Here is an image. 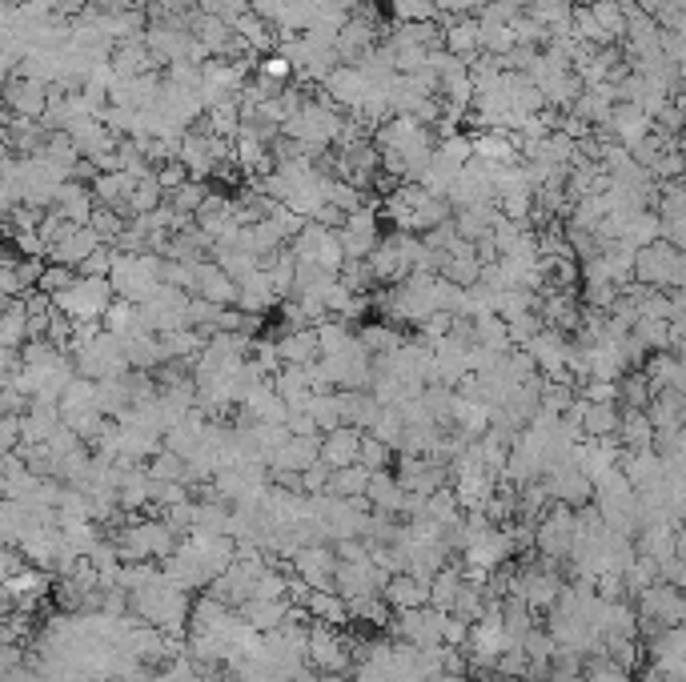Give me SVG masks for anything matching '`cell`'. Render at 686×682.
<instances>
[{"label": "cell", "instance_id": "1", "mask_svg": "<svg viewBox=\"0 0 686 682\" xmlns=\"http://www.w3.org/2000/svg\"><path fill=\"white\" fill-rule=\"evenodd\" d=\"M309 666L325 678H341V674H350L354 670V650L350 642L337 634V626L329 622H317L309 626Z\"/></svg>", "mask_w": 686, "mask_h": 682}, {"label": "cell", "instance_id": "2", "mask_svg": "<svg viewBox=\"0 0 686 682\" xmlns=\"http://www.w3.org/2000/svg\"><path fill=\"white\" fill-rule=\"evenodd\" d=\"M113 301H117V289L109 277H81L69 293L57 297V309H65L73 321H105Z\"/></svg>", "mask_w": 686, "mask_h": 682}, {"label": "cell", "instance_id": "3", "mask_svg": "<svg viewBox=\"0 0 686 682\" xmlns=\"http://www.w3.org/2000/svg\"><path fill=\"white\" fill-rule=\"evenodd\" d=\"M682 594L686 590H678V586H670V582H654V586H646L642 594H638V618H642V626H650L654 634L658 630H670V626H682Z\"/></svg>", "mask_w": 686, "mask_h": 682}, {"label": "cell", "instance_id": "4", "mask_svg": "<svg viewBox=\"0 0 686 682\" xmlns=\"http://www.w3.org/2000/svg\"><path fill=\"white\" fill-rule=\"evenodd\" d=\"M337 237H341V249H346V257H350V261H370V257H374V249L382 245L378 213H370V209L350 213V221L337 229Z\"/></svg>", "mask_w": 686, "mask_h": 682}, {"label": "cell", "instance_id": "5", "mask_svg": "<svg viewBox=\"0 0 686 682\" xmlns=\"http://www.w3.org/2000/svg\"><path fill=\"white\" fill-rule=\"evenodd\" d=\"M293 574L313 586V590H333V574H337V550L333 546H301L293 558Z\"/></svg>", "mask_w": 686, "mask_h": 682}, {"label": "cell", "instance_id": "6", "mask_svg": "<svg viewBox=\"0 0 686 682\" xmlns=\"http://www.w3.org/2000/svg\"><path fill=\"white\" fill-rule=\"evenodd\" d=\"M370 89H374V81L362 73V65H337L325 81V97L333 105H346V109H362Z\"/></svg>", "mask_w": 686, "mask_h": 682}, {"label": "cell", "instance_id": "7", "mask_svg": "<svg viewBox=\"0 0 686 682\" xmlns=\"http://www.w3.org/2000/svg\"><path fill=\"white\" fill-rule=\"evenodd\" d=\"M5 101H9L13 117L37 121V117L49 113V101H53V97H49V81H41V77H9Z\"/></svg>", "mask_w": 686, "mask_h": 682}, {"label": "cell", "instance_id": "8", "mask_svg": "<svg viewBox=\"0 0 686 682\" xmlns=\"http://www.w3.org/2000/svg\"><path fill=\"white\" fill-rule=\"evenodd\" d=\"M362 438L366 430L358 426H337L321 438V462L329 470H346V466H358V454H362Z\"/></svg>", "mask_w": 686, "mask_h": 682}, {"label": "cell", "instance_id": "9", "mask_svg": "<svg viewBox=\"0 0 686 682\" xmlns=\"http://www.w3.org/2000/svg\"><path fill=\"white\" fill-rule=\"evenodd\" d=\"M382 598L394 610H422V606H430V578H418V574L402 570V574L390 578V586H386Z\"/></svg>", "mask_w": 686, "mask_h": 682}, {"label": "cell", "instance_id": "10", "mask_svg": "<svg viewBox=\"0 0 686 682\" xmlns=\"http://www.w3.org/2000/svg\"><path fill=\"white\" fill-rule=\"evenodd\" d=\"M277 350H281V362H285V366H313V362L321 358L317 329H289V333L277 341Z\"/></svg>", "mask_w": 686, "mask_h": 682}, {"label": "cell", "instance_id": "11", "mask_svg": "<svg viewBox=\"0 0 686 682\" xmlns=\"http://www.w3.org/2000/svg\"><path fill=\"white\" fill-rule=\"evenodd\" d=\"M113 73L117 77H145L149 69H153V53H149V45L141 41V37H133V41H117V49H113Z\"/></svg>", "mask_w": 686, "mask_h": 682}, {"label": "cell", "instance_id": "12", "mask_svg": "<svg viewBox=\"0 0 686 682\" xmlns=\"http://www.w3.org/2000/svg\"><path fill=\"white\" fill-rule=\"evenodd\" d=\"M305 610L317 618V622H329V626H346L354 614H350V602L341 598L337 590H313L309 594V602H305Z\"/></svg>", "mask_w": 686, "mask_h": 682}, {"label": "cell", "instance_id": "13", "mask_svg": "<svg viewBox=\"0 0 686 682\" xmlns=\"http://www.w3.org/2000/svg\"><path fill=\"white\" fill-rule=\"evenodd\" d=\"M462 586H466V574H462L458 566H442V570L430 578V606L450 614L454 602H458V594H462Z\"/></svg>", "mask_w": 686, "mask_h": 682}, {"label": "cell", "instance_id": "14", "mask_svg": "<svg viewBox=\"0 0 686 682\" xmlns=\"http://www.w3.org/2000/svg\"><path fill=\"white\" fill-rule=\"evenodd\" d=\"M370 470L358 462V466H346V470H333L329 478V498H366L370 494Z\"/></svg>", "mask_w": 686, "mask_h": 682}, {"label": "cell", "instance_id": "15", "mask_svg": "<svg viewBox=\"0 0 686 682\" xmlns=\"http://www.w3.org/2000/svg\"><path fill=\"white\" fill-rule=\"evenodd\" d=\"M209 201V189H205V181H185L181 189H173L169 193V205L181 213V217H197V209Z\"/></svg>", "mask_w": 686, "mask_h": 682}, {"label": "cell", "instance_id": "16", "mask_svg": "<svg viewBox=\"0 0 686 682\" xmlns=\"http://www.w3.org/2000/svg\"><path fill=\"white\" fill-rule=\"evenodd\" d=\"M77 273H81V269H73V265L49 261V265H45V277H41V285H37V289H41V293H49V297H61V293H69V289L81 281Z\"/></svg>", "mask_w": 686, "mask_h": 682}, {"label": "cell", "instance_id": "17", "mask_svg": "<svg viewBox=\"0 0 686 682\" xmlns=\"http://www.w3.org/2000/svg\"><path fill=\"white\" fill-rule=\"evenodd\" d=\"M590 13H594V21H598V29H602L606 37L626 33V9L618 5V0H594Z\"/></svg>", "mask_w": 686, "mask_h": 682}, {"label": "cell", "instance_id": "18", "mask_svg": "<svg viewBox=\"0 0 686 682\" xmlns=\"http://www.w3.org/2000/svg\"><path fill=\"white\" fill-rule=\"evenodd\" d=\"M390 458H394V446H390V442H382L378 434H366V438H362V454H358V462H362L370 474H382V470L390 466Z\"/></svg>", "mask_w": 686, "mask_h": 682}, {"label": "cell", "instance_id": "19", "mask_svg": "<svg viewBox=\"0 0 686 682\" xmlns=\"http://www.w3.org/2000/svg\"><path fill=\"white\" fill-rule=\"evenodd\" d=\"M582 678H586V682H630V670L618 666V662H610L606 654H598V658H590V662L582 666Z\"/></svg>", "mask_w": 686, "mask_h": 682}, {"label": "cell", "instance_id": "20", "mask_svg": "<svg viewBox=\"0 0 686 682\" xmlns=\"http://www.w3.org/2000/svg\"><path fill=\"white\" fill-rule=\"evenodd\" d=\"M362 341H366V350H370V354H390V358H394V354L402 350V346H398L402 337H398L394 329H386V325H374V329H366V333H362Z\"/></svg>", "mask_w": 686, "mask_h": 682}, {"label": "cell", "instance_id": "21", "mask_svg": "<svg viewBox=\"0 0 686 682\" xmlns=\"http://www.w3.org/2000/svg\"><path fill=\"white\" fill-rule=\"evenodd\" d=\"M97 9H105V13H117V9H129V0H97Z\"/></svg>", "mask_w": 686, "mask_h": 682}, {"label": "cell", "instance_id": "22", "mask_svg": "<svg viewBox=\"0 0 686 682\" xmlns=\"http://www.w3.org/2000/svg\"><path fill=\"white\" fill-rule=\"evenodd\" d=\"M682 626H686V594H682Z\"/></svg>", "mask_w": 686, "mask_h": 682}]
</instances>
